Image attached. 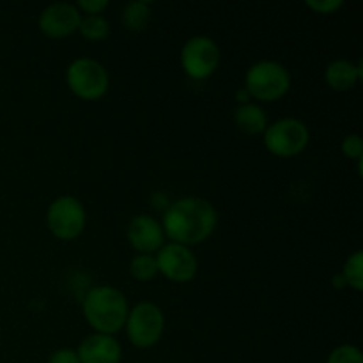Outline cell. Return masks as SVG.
Wrapping results in <instances>:
<instances>
[{"label": "cell", "mask_w": 363, "mask_h": 363, "mask_svg": "<svg viewBox=\"0 0 363 363\" xmlns=\"http://www.w3.org/2000/svg\"><path fill=\"white\" fill-rule=\"evenodd\" d=\"M48 363H80V358L74 350L62 347V350H57L50 354Z\"/></svg>", "instance_id": "cell-22"}, {"label": "cell", "mask_w": 363, "mask_h": 363, "mask_svg": "<svg viewBox=\"0 0 363 363\" xmlns=\"http://www.w3.org/2000/svg\"><path fill=\"white\" fill-rule=\"evenodd\" d=\"M332 282H333V287H337V289H342V287L347 286L346 280H344V277H342V273H339V275L333 277Z\"/></svg>", "instance_id": "cell-24"}, {"label": "cell", "mask_w": 363, "mask_h": 363, "mask_svg": "<svg viewBox=\"0 0 363 363\" xmlns=\"http://www.w3.org/2000/svg\"><path fill=\"white\" fill-rule=\"evenodd\" d=\"M234 124L245 133H264V130L268 128V116L261 105L247 101L238 105L234 110Z\"/></svg>", "instance_id": "cell-14"}, {"label": "cell", "mask_w": 363, "mask_h": 363, "mask_svg": "<svg viewBox=\"0 0 363 363\" xmlns=\"http://www.w3.org/2000/svg\"><path fill=\"white\" fill-rule=\"evenodd\" d=\"M108 6V0H78L77 7L85 14H101V11Z\"/></svg>", "instance_id": "cell-23"}, {"label": "cell", "mask_w": 363, "mask_h": 363, "mask_svg": "<svg viewBox=\"0 0 363 363\" xmlns=\"http://www.w3.org/2000/svg\"><path fill=\"white\" fill-rule=\"evenodd\" d=\"M326 84L335 91H347L362 78V62L350 59H333L325 69Z\"/></svg>", "instance_id": "cell-13"}, {"label": "cell", "mask_w": 363, "mask_h": 363, "mask_svg": "<svg viewBox=\"0 0 363 363\" xmlns=\"http://www.w3.org/2000/svg\"><path fill=\"white\" fill-rule=\"evenodd\" d=\"M291 87V73L275 59H262L252 64L245 74V89L261 101H275Z\"/></svg>", "instance_id": "cell-3"}, {"label": "cell", "mask_w": 363, "mask_h": 363, "mask_svg": "<svg viewBox=\"0 0 363 363\" xmlns=\"http://www.w3.org/2000/svg\"><path fill=\"white\" fill-rule=\"evenodd\" d=\"M85 222H87V213L80 199L73 195H60L50 202L46 223L53 236L60 240H74L82 234Z\"/></svg>", "instance_id": "cell-7"}, {"label": "cell", "mask_w": 363, "mask_h": 363, "mask_svg": "<svg viewBox=\"0 0 363 363\" xmlns=\"http://www.w3.org/2000/svg\"><path fill=\"white\" fill-rule=\"evenodd\" d=\"M126 333L131 344L137 347H151L162 339L165 330V315L152 301H140L128 312Z\"/></svg>", "instance_id": "cell-6"}, {"label": "cell", "mask_w": 363, "mask_h": 363, "mask_svg": "<svg viewBox=\"0 0 363 363\" xmlns=\"http://www.w3.org/2000/svg\"><path fill=\"white\" fill-rule=\"evenodd\" d=\"M66 82L78 98L98 99L108 91L110 77L105 66L96 59L78 57L67 66Z\"/></svg>", "instance_id": "cell-5"}, {"label": "cell", "mask_w": 363, "mask_h": 363, "mask_svg": "<svg viewBox=\"0 0 363 363\" xmlns=\"http://www.w3.org/2000/svg\"><path fill=\"white\" fill-rule=\"evenodd\" d=\"M342 277L346 284L353 289H363V250H357L346 259L342 268Z\"/></svg>", "instance_id": "cell-18"}, {"label": "cell", "mask_w": 363, "mask_h": 363, "mask_svg": "<svg viewBox=\"0 0 363 363\" xmlns=\"http://www.w3.org/2000/svg\"><path fill=\"white\" fill-rule=\"evenodd\" d=\"M130 273L140 282L155 279L158 275V262L152 254H137L130 261Z\"/></svg>", "instance_id": "cell-17"}, {"label": "cell", "mask_w": 363, "mask_h": 363, "mask_svg": "<svg viewBox=\"0 0 363 363\" xmlns=\"http://www.w3.org/2000/svg\"><path fill=\"white\" fill-rule=\"evenodd\" d=\"M155 257L158 262V273L174 282H188L197 275L199 261L186 245L174 243V241L163 243Z\"/></svg>", "instance_id": "cell-9"}, {"label": "cell", "mask_w": 363, "mask_h": 363, "mask_svg": "<svg viewBox=\"0 0 363 363\" xmlns=\"http://www.w3.org/2000/svg\"><path fill=\"white\" fill-rule=\"evenodd\" d=\"M307 4L311 9H314L315 13L321 14H330L339 11L344 6V0H307Z\"/></svg>", "instance_id": "cell-21"}, {"label": "cell", "mask_w": 363, "mask_h": 363, "mask_svg": "<svg viewBox=\"0 0 363 363\" xmlns=\"http://www.w3.org/2000/svg\"><path fill=\"white\" fill-rule=\"evenodd\" d=\"M78 30L92 41H101L110 34V23L103 14H85L80 18Z\"/></svg>", "instance_id": "cell-16"}, {"label": "cell", "mask_w": 363, "mask_h": 363, "mask_svg": "<svg viewBox=\"0 0 363 363\" xmlns=\"http://www.w3.org/2000/svg\"><path fill=\"white\" fill-rule=\"evenodd\" d=\"M342 152L351 160L363 158V138L358 133H350L342 138Z\"/></svg>", "instance_id": "cell-20"}, {"label": "cell", "mask_w": 363, "mask_h": 363, "mask_svg": "<svg viewBox=\"0 0 363 363\" xmlns=\"http://www.w3.org/2000/svg\"><path fill=\"white\" fill-rule=\"evenodd\" d=\"M77 353L80 363H119L123 347L113 335L92 333L82 340Z\"/></svg>", "instance_id": "cell-12"}, {"label": "cell", "mask_w": 363, "mask_h": 363, "mask_svg": "<svg viewBox=\"0 0 363 363\" xmlns=\"http://www.w3.org/2000/svg\"><path fill=\"white\" fill-rule=\"evenodd\" d=\"M220 64V48L215 39L199 34L186 39L181 48V66L194 80L211 77Z\"/></svg>", "instance_id": "cell-8"}, {"label": "cell", "mask_w": 363, "mask_h": 363, "mask_svg": "<svg viewBox=\"0 0 363 363\" xmlns=\"http://www.w3.org/2000/svg\"><path fill=\"white\" fill-rule=\"evenodd\" d=\"M128 240H130L131 247L138 250V254H152L163 247L165 233H163L162 223L155 216L140 213L130 220Z\"/></svg>", "instance_id": "cell-11"}, {"label": "cell", "mask_w": 363, "mask_h": 363, "mask_svg": "<svg viewBox=\"0 0 363 363\" xmlns=\"http://www.w3.org/2000/svg\"><path fill=\"white\" fill-rule=\"evenodd\" d=\"M121 20L130 30H142L151 20V4L149 0H131L123 7Z\"/></svg>", "instance_id": "cell-15"}, {"label": "cell", "mask_w": 363, "mask_h": 363, "mask_svg": "<svg viewBox=\"0 0 363 363\" xmlns=\"http://www.w3.org/2000/svg\"><path fill=\"white\" fill-rule=\"evenodd\" d=\"M218 213L215 206L202 197H181L165 208L162 227L174 243L199 245L216 229Z\"/></svg>", "instance_id": "cell-1"}, {"label": "cell", "mask_w": 363, "mask_h": 363, "mask_svg": "<svg viewBox=\"0 0 363 363\" xmlns=\"http://www.w3.org/2000/svg\"><path fill=\"white\" fill-rule=\"evenodd\" d=\"M326 363H363V354L360 347L353 344H342L330 353Z\"/></svg>", "instance_id": "cell-19"}, {"label": "cell", "mask_w": 363, "mask_h": 363, "mask_svg": "<svg viewBox=\"0 0 363 363\" xmlns=\"http://www.w3.org/2000/svg\"><path fill=\"white\" fill-rule=\"evenodd\" d=\"M84 314L96 333L113 335L124 326L130 312L126 296L113 286H94L84 296Z\"/></svg>", "instance_id": "cell-2"}, {"label": "cell", "mask_w": 363, "mask_h": 363, "mask_svg": "<svg viewBox=\"0 0 363 363\" xmlns=\"http://www.w3.org/2000/svg\"><path fill=\"white\" fill-rule=\"evenodd\" d=\"M80 18L77 4L53 2L41 11L38 23L39 28L50 38H64L78 30Z\"/></svg>", "instance_id": "cell-10"}, {"label": "cell", "mask_w": 363, "mask_h": 363, "mask_svg": "<svg viewBox=\"0 0 363 363\" xmlns=\"http://www.w3.org/2000/svg\"><path fill=\"white\" fill-rule=\"evenodd\" d=\"M311 140L308 126L298 117H282L264 130V145L269 152L282 158L296 156Z\"/></svg>", "instance_id": "cell-4"}]
</instances>
